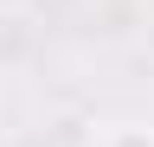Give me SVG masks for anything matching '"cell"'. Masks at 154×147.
<instances>
[{
    "label": "cell",
    "instance_id": "6da1fadb",
    "mask_svg": "<svg viewBox=\"0 0 154 147\" xmlns=\"http://www.w3.org/2000/svg\"><path fill=\"white\" fill-rule=\"evenodd\" d=\"M96 147H154V128H141V122H116V128L96 134Z\"/></svg>",
    "mask_w": 154,
    "mask_h": 147
},
{
    "label": "cell",
    "instance_id": "7a4b0ae2",
    "mask_svg": "<svg viewBox=\"0 0 154 147\" xmlns=\"http://www.w3.org/2000/svg\"><path fill=\"white\" fill-rule=\"evenodd\" d=\"M19 7H26V0H0V19H7V13H19Z\"/></svg>",
    "mask_w": 154,
    "mask_h": 147
}]
</instances>
